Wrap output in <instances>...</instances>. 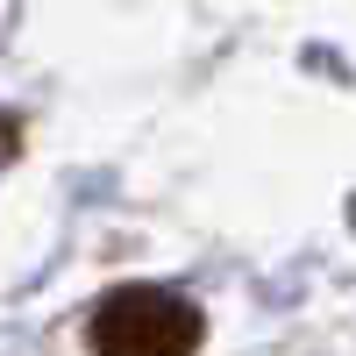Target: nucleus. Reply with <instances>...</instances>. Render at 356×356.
<instances>
[{
  "mask_svg": "<svg viewBox=\"0 0 356 356\" xmlns=\"http://www.w3.org/2000/svg\"><path fill=\"white\" fill-rule=\"evenodd\" d=\"M200 335H207L200 307L171 285H122L86 321L93 356H193Z\"/></svg>",
  "mask_w": 356,
  "mask_h": 356,
  "instance_id": "nucleus-1",
  "label": "nucleus"
}]
</instances>
